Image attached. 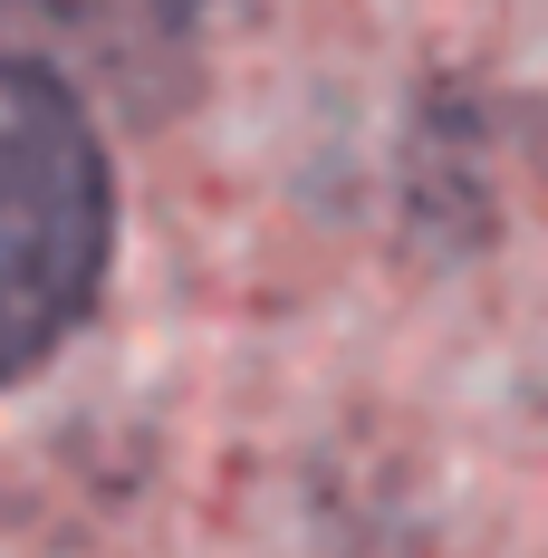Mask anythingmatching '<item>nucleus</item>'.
<instances>
[{"label": "nucleus", "instance_id": "f257e3e1", "mask_svg": "<svg viewBox=\"0 0 548 558\" xmlns=\"http://www.w3.org/2000/svg\"><path fill=\"white\" fill-rule=\"evenodd\" d=\"M115 241L97 125L49 68L0 58V386L49 366L87 318Z\"/></svg>", "mask_w": 548, "mask_h": 558}]
</instances>
